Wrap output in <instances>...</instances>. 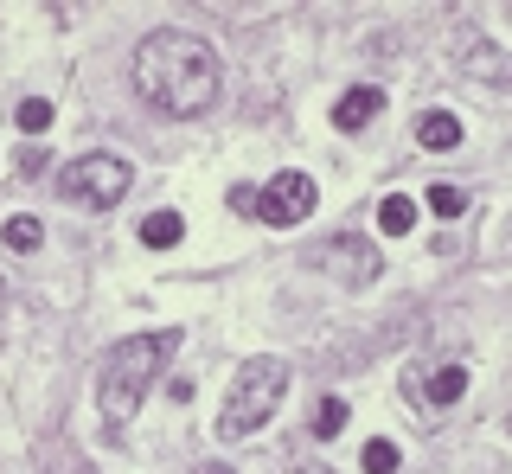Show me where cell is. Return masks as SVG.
Segmentation results:
<instances>
[{
    "mask_svg": "<svg viewBox=\"0 0 512 474\" xmlns=\"http://www.w3.org/2000/svg\"><path fill=\"white\" fill-rule=\"evenodd\" d=\"M135 90L160 109V116H205L212 97H218V52L205 39L180 33V26H167V33L141 39Z\"/></svg>",
    "mask_w": 512,
    "mask_h": 474,
    "instance_id": "6da1fadb",
    "label": "cell"
},
{
    "mask_svg": "<svg viewBox=\"0 0 512 474\" xmlns=\"http://www.w3.org/2000/svg\"><path fill=\"white\" fill-rule=\"evenodd\" d=\"M173 346H180V334H173V327H160V334L116 340V346L103 353V372H96V404H103V423H109V430H122V423L141 410V398H148V385H154V372L173 359Z\"/></svg>",
    "mask_w": 512,
    "mask_h": 474,
    "instance_id": "7a4b0ae2",
    "label": "cell"
},
{
    "mask_svg": "<svg viewBox=\"0 0 512 474\" xmlns=\"http://www.w3.org/2000/svg\"><path fill=\"white\" fill-rule=\"evenodd\" d=\"M282 385H288V366H282V359H250V366L231 378V398H224V410H218V436L224 442L256 436L269 417H276Z\"/></svg>",
    "mask_w": 512,
    "mask_h": 474,
    "instance_id": "3957f363",
    "label": "cell"
},
{
    "mask_svg": "<svg viewBox=\"0 0 512 474\" xmlns=\"http://www.w3.org/2000/svg\"><path fill=\"white\" fill-rule=\"evenodd\" d=\"M128 180H135V173H128L122 154H77V161L58 173V193L84 199V205H96V212H109V205L128 193Z\"/></svg>",
    "mask_w": 512,
    "mask_h": 474,
    "instance_id": "277c9868",
    "label": "cell"
},
{
    "mask_svg": "<svg viewBox=\"0 0 512 474\" xmlns=\"http://www.w3.org/2000/svg\"><path fill=\"white\" fill-rule=\"evenodd\" d=\"M314 199H320V193H314V180H308V173H295V167H288V173H276V180H269L263 193H256L250 218H263V225L288 231V225H301V218L314 212Z\"/></svg>",
    "mask_w": 512,
    "mask_h": 474,
    "instance_id": "5b68a950",
    "label": "cell"
},
{
    "mask_svg": "<svg viewBox=\"0 0 512 474\" xmlns=\"http://www.w3.org/2000/svg\"><path fill=\"white\" fill-rule=\"evenodd\" d=\"M378 109H384V90L359 84V90H346V97H340V109H333V122H340V129H365V122H372Z\"/></svg>",
    "mask_w": 512,
    "mask_h": 474,
    "instance_id": "8992f818",
    "label": "cell"
},
{
    "mask_svg": "<svg viewBox=\"0 0 512 474\" xmlns=\"http://www.w3.org/2000/svg\"><path fill=\"white\" fill-rule=\"evenodd\" d=\"M404 391H416L410 378H404ZM461 391H468V366H461V359H448V366H442L436 378H429V391H423V398H429V410H442V404H455Z\"/></svg>",
    "mask_w": 512,
    "mask_h": 474,
    "instance_id": "52a82bcc",
    "label": "cell"
},
{
    "mask_svg": "<svg viewBox=\"0 0 512 474\" xmlns=\"http://www.w3.org/2000/svg\"><path fill=\"white\" fill-rule=\"evenodd\" d=\"M327 257H346V263H340L346 282H372V276H378V250H372V244H352V237H340V244H327Z\"/></svg>",
    "mask_w": 512,
    "mask_h": 474,
    "instance_id": "ba28073f",
    "label": "cell"
},
{
    "mask_svg": "<svg viewBox=\"0 0 512 474\" xmlns=\"http://www.w3.org/2000/svg\"><path fill=\"white\" fill-rule=\"evenodd\" d=\"M180 237H186L180 212H148V218H141V244H148V250H173Z\"/></svg>",
    "mask_w": 512,
    "mask_h": 474,
    "instance_id": "9c48e42d",
    "label": "cell"
},
{
    "mask_svg": "<svg viewBox=\"0 0 512 474\" xmlns=\"http://www.w3.org/2000/svg\"><path fill=\"white\" fill-rule=\"evenodd\" d=\"M416 141H423L429 154H442V148H455V141H461V122L448 116V109H429V116H423V129H416Z\"/></svg>",
    "mask_w": 512,
    "mask_h": 474,
    "instance_id": "30bf717a",
    "label": "cell"
},
{
    "mask_svg": "<svg viewBox=\"0 0 512 474\" xmlns=\"http://www.w3.org/2000/svg\"><path fill=\"white\" fill-rule=\"evenodd\" d=\"M410 218H416V205H410V193H391V199L378 205V225L391 231V237H404V231H410Z\"/></svg>",
    "mask_w": 512,
    "mask_h": 474,
    "instance_id": "8fae6325",
    "label": "cell"
},
{
    "mask_svg": "<svg viewBox=\"0 0 512 474\" xmlns=\"http://www.w3.org/2000/svg\"><path fill=\"white\" fill-rule=\"evenodd\" d=\"M13 116H20V129H26V135H45V129H52V103H45V97H26L20 109H13Z\"/></svg>",
    "mask_w": 512,
    "mask_h": 474,
    "instance_id": "7c38bea8",
    "label": "cell"
},
{
    "mask_svg": "<svg viewBox=\"0 0 512 474\" xmlns=\"http://www.w3.org/2000/svg\"><path fill=\"white\" fill-rule=\"evenodd\" d=\"M346 417H352L346 398H327V404L314 410V436H340V430H346Z\"/></svg>",
    "mask_w": 512,
    "mask_h": 474,
    "instance_id": "4fadbf2b",
    "label": "cell"
},
{
    "mask_svg": "<svg viewBox=\"0 0 512 474\" xmlns=\"http://www.w3.org/2000/svg\"><path fill=\"white\" fill-rule=\"evenodd\" d=\"M359 462H365V474H397V442H365V455H359Z\"/></svg>",
    "mask_w": 512,
    "mask_h": 474,
    "instance_id": "5bb4252c",
    "label": "cell"
},
{
    "mask_svg": "<svg viewBox=\"0 0 512 474\" xmlns=\"http://www.w3.org/2000/svg\"><path fill=\"white\" fill-rule=\"evenodd\" d=\"M429 212H436V218H461V212H468V199L442 180V186H429Z\"/></svg>",
    "mask_w": 512,
    "mask_h": 474,
    "instance_id": "9a60e30c",
    "label": "cell"
},
{
    "mask_svg": "<svg viewBox=\"0 0 512 474\" xmlns=\"http://www.w3.org/2000/svg\"><path fill=\"white\" fill-rule=\"evenodd\" d=\"M39 237H45V225H39V218H13V225H7V244H13V250H32Z\"/></svg>",
    "mask_w": 512,
    "mask_h": 474,
    "instance_id": "2e32d148",
    "label": "cell"
},
{
    "mask_svg": "<svg viewBox=\"0 0 512 474\" xmlns=\"http://www.w3.org/2000/svg\"><path fill=\"white\" fill-rule=\"evenodd\" d=\"M192 474H231V468H224V462H205V468H192Z\"/></svg>",
    "mask_w": 512,
    "mask_h": 474,
    "instance_id": "e0dca14e",
    "label": "cell"
}]
</instances>
